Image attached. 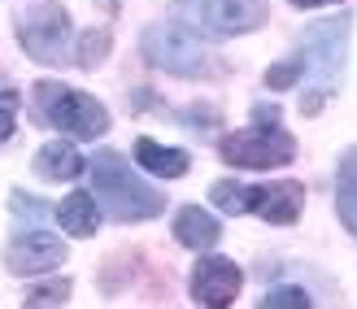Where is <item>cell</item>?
I'll list each match as a JSON object with an SVG mask.
<instances>
[{"label": "cell", "mask_w": 357, "mask_h": 309, "mask_svg": "<svg viewBox=\"0 0 357 309\" xmlns=\"http://www.w3.org/2000/svg\"><path fill=\"white\" fill-rule=\"evenodd\" d=\"M349 35H353V17L335 13V17H318L301 31V61H305V75H301V109L318 114L335 87L344 79V61H349Z\"/></svg>", "instance_id": "cell-1"}, {"label": "cell", "mask_w": 357, "mask_h": 309, "mask_svg": "<svg viewBox=\"0 0 357 309\" xmlns=\"http://www.w3.org/2000/svg\"><path fill=\"white\" fill-rule=\"evenodd\" d=\"M92 170V192L96 205L114 218V223H144V218H157L166 209V196L149 188L144 179H135V170L127 166V157L114 149H100L87 161Z\"/></svg>", "instance_id": "cell-2"}, {"label": "cell", "mask_w": 357, "mask_h": 309, "mask_svg": "<svg viewBox=\"0 0 357 309\" xmlns=\"http://www.w3.org/2000/svg\"><path fill=\"white\" fill-rule=\"evenodd\" d=\"M31 118L40 126H57L70 140H100L109 131V109L87 92H70L57 79L31 87Z\"/></svg>", "instance_id": "cell-3"}, {"label": "cell", "mask_w": 357, "mask_h": 309, "mask_svg": "<svg viewBox=\"0 0 357 309\" xmlns=\"http://www.w3.org/2000/svg\"><path fill=\"white\" fill-rule=\"evenodd\" d=\"M139 52H144L149 66L166 70V75H178V79H209V75H218L213 52L196 40L183 22H153L144 35H139Z\"/></svg>", "instance_id": "cell-4"}, {"label": "cell", "mask_w": 357, "mask_h": 309, "mask_svg": "<svg viewBox=\"0 0 357 309\" xmlns=\"http://www.w3.org/2000/svg\"><path fill=\"white\" fill-rule=\"evenodd\" d=\"M174 17L209 40H236V35L266 27L271 0H178Z\"/></svg>", "instance_id": "cell-5"}, {"label": "cell", "mask_w": 357, "mask_h": 309, "mask_svg": "<svg viewBox=\"0 0 357 309\" xmlns=\"http://www.w3.org/2000/svg\"><path fill=\"white\" fill-rule=\"evenodd\" d=\"M17 44L44 66H75V31L57 0L17 13Z\"/></svg>", "instance_id": "cell-6"}, {"label": "cell", "mask_w": 357, "mask_h": 309, "mask_svg": "<svg viewBox=\"0 0 357 309\" xmlns=\"http://www.w3.org/2000/svg\"><path fill=\"white\" fill-rule=\"evenodd\" d=\"M218 157L227 166H240V170H275V166H288L296 157V140L292 131L275 126L271 118L257 122V126H244V131H231L218 140Z\"/></svg>", "instance_id": "cell-7"}, {"label": "cell", "mask_w": 357, "mask_h": 309, "mask_svg": "<svg viewBox=\"0 0 357 309\" xmlns=\"http://www.w3.org/2000/svg\"><path fill=\"white\" fill-rule=\"evenodd\" d=\"M66 262V244L48 231H22L5 244V270L9 275H44Z\"/></svg>", "instance_id": "cell-8"}, {"label": "cell", "mask_w": 357, "mask_h": 309, "mask_svg": "<svg viewBox=\"0 0 357 309\" xmlns=\"http://www.w3.org/2000/svg\"><path fill=\"white\" fill-rule=\"evenodd\" d=\"M240 283H244L240 266L231 257H222V253H213V257H201L192 270V301L209 305V309H222L240 296Z\"/></svg>", "instance_id": "cell-9"}, {"label": "cell", "mask_w": 357, "mask_h": 309, "mask_svg": "<svg viewBox=\"0 0 357 309\" xmlns=\"http://www.w3.org/2000/svg\"><path fill=\"white\" fill-rule=\"evenodd\" d=\"M305 209V188L301 183H257L248 188V213H261L271 227H292Z\"/></svg>", "instance_id": "cell-10"}, {"label": "cell", "mask_w": 357, "mask_h": 309, "mask_svg": "<svg viewBox=\"0 0 357 309\" xmlns=\"http://www.w3.org/2000/svg\"><path fill=\"white\" fill-rule=\"evenodd\" d=\"M83 166H87V161L79 157L75 140H52V144H44V149L35 153V161H31V170L40 174V179H48V183H66V179H79Z\"/></svg>", "instance_id": "cell-11"}, {"label": "cell", "mask_w": 357, "mask_h": 309, "mask_svg": "<svg viewBox=\"0 0 357 309\" xmlns=\"http://www.w3.org/2000/svg\"><path fill=\"white\" fill-rule=\"evenodd\" d=\"M218 235H222L218 218H213L209 209H201V205H183L174 213V240L183 248H213Z\"/></svg>", "instance_id": "cell-12"}, {"label": "cell", "mask_w": 357, "mask_h": 309, "mask_svg": "<svg viewBox=\"0 0 357 309\" xmlns=\"http://www.w3.org/2000/svg\"><path fill=\"white\" fill-rule=\"evenodd\" d=\"M52 213H57V223L66 227V235H75V240H87V235H96V227H100V205H96L92 192H70Z\"/></svg>", "instance_id": "cell-13"}, {"label": "cell", "mask_w": 357, "mask_h": 309, "mask_svg": "<svg viewBox=\"0 0 357 309\" xmlns=\"http://www.w3.org/2000/svg\"><path fill=\"white\" fill-rule=\"evenodd\" d=\"M135 161H139L144 170L162 174V179H178V174L192 170V157H188L183 149H166V144H157V140H149V135L135 140Z\"/></svg>", "instance_id": "cell-14"}, {"label": "cell", "mask_w": 357, "mask_h": 309, "mask_svg": "<svg viewBox=\"0 0 357 309\" xmlns=\"http://www.w3.org/2000/svg\"><path fill=\"white\" fill-rule=\"evenodd\" d=\"M335 209H340L344 227L357 235V149L344 153L340 161V183H335Z\"/></svg>", "instance_id": "cell-15"}, {"label": "cell", "mask_w": 357, "mask_h": 309, "mask_svg": "<svg viewBox=\"0 0 357 309\" xmlns=\"http://www.w3.org/2000/svg\"><path fill=\"white\" fill-rule=\"evenodd\" d=\"M9 213H13L17 227H40L52 213V205L44 201V196H31V192H9Z\"/></svg>", "instance_id": "cell-16"}, {"label": "cell", "mask_w": 357, "mask_h": 309, "mask_svg": "<svg viewBox=\"0 0 357 309\" xmlns=\"http://www.w3.org/2000/svg\"><path fill=\"white\" fill-rule=\"evenodd\" d=\"M105 52H109V31H105V27L83 31V35H79V44H75V66L96 70V66L105 61Z\"/></svg>", "instance_id": "cell-17"}, {"label": "cell", "mask_w": 357, "mask_h": 309, "mask_svg": "<svg viewBox=\"0 0 357 309\" xmlns=\"http://www.w3.org/2000/svg\"><path fill=\"white\" fill-rule=\"evenodd\" d=\"M209 201L222 213H248V183H236V179H218L209 188Z\"/></svg>", "instance_id": "cell-18"}, {"label": "cell", "mask_w": 357, "mask_h": 309, "mask_svg": "<svg viewBox=\"0 0 357 309\" xmlns=\"http://www.w3.org/2000/svg\"><path fill=\"white\" fill-rule=\"evenodd\" d=\"M301 75H305V61H301V52H296V57H288V61H279V66L266 70V87H271V92H283V87H296Z\"/></svg>", "instance_id": "cell-19"}, {"label": "cell", "mask_w": 357, "mask_h": 309, "mask_svg": "<svg viewBox=\"0 0 357 309\" xmlns=\"http://www.w3.org/2000/svg\"><path fill=\"white\" fill-rule=\"evenodd\" d=\"M266 309H279V305H296V309H310L314 301L305 296V287H271V292L261 296Z\"/></svg>", "instance_id": "cell-20"}, {"label": "cell", "mask_w": 357, "mask_h": 309, "mask_svg": "<svg viewBox=\"0 0 357 309\" xmlns=\"http://www.w3.org/2000/svg\"><path fill=\"white\" fill-rule=\"evenodd\" d=\"M70 296V283L57 279V283H40V287H31L26 292V305H66Z\"/></svg>", "instance_id": "cell-21"}, {"label": "cell", "mask_w": 357, "mask_h": 309, "mask_svg": "<svg viewBox=\"0 0 357 309\" xmlns=\"http://www.w3.org/2000/svg\"><path fill=\"white\" fill-rule=\"evenodd\" d=\"M13 118H17V92H0V144L13 135Z\"/></svg>", "instance_id": "cell-22"}, {"label": "cell", "mask_w": 357, "mask_h": 309, "mask_svg": "<svg viewBox=\"0 0 357 309\" xmlns=\"http://www.w3.org/2000/svg\"><path fill=\"white\" fill-rule=\"evenodd\" d=\"M296 9H318V5H327V0H292Z\"/></svg>", "instance_id": "cell-23"}]
</instances>
